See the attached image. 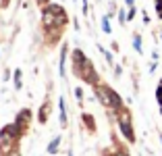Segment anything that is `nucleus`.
Returning <instances> with one entry per match:
<instances>
[{"label": "nucleus", "mask_w": 162, "mask_h": 156, "mask_svg": "<svg viewBox=\"0 0 162 156\" xmlns=\"http://www.w3.org/2000/svg\"><path fill=\"white\" fill-rule=\"evenodd\" d=\"M31 123V110L23 108L17 115L15 123L6 125L0 131V156H21V137L27 133Z\"/></svg>", "instance_id": "f257e3e1"}, {"label": "nucleus", "mask_w": 162, "mask_h": 156, "mask_svg": "<svg viewBox=\"0 0 162 156\" xmlns=\"http://www.w3.org/2000/svg\"><path fill=\"white\" fill-rule=\"evenodd\" d=\"M67 23H69V17H67L65 11H62V6L50 4V6L44 8L42 27H44V36H46L48 44H56L60 40V33L67 27Z\"/></svg>", "instance_id": "f03ea898"}, {"label": "nucleus", "mask_w": 162, "mask_h": 156, "mask_svg": "<svg viewBox=\"0 0 162 156\" xmlns=\"http://www.w3.org/2000/svg\"><path fill=\"white\" fill-rule=\"evenodd\" d=\"M71 67H73V73L79 77L81 81H85L89 85H98V83H100L98 73H96V69L92 65V60H89L79 48L73 50V54H71Z\"/></svg>", "instance_id": "7ed1b4c3"}, {"label": "nucleus", "mask_w": 162, "mask_h": 156, "mask_svg": "<svg viewBox=\"0 0 162 156\" xmlns=\"http://www.w3.org/2000/svg\"><path fill=\"white\" fill-rule=\"evenodd\" d=\"M94 92H96L98 100H100L106 108H110V110H114V112L123 108V100H121V96L110 88V85H106V83H98V85H94Z\"/></svg>", "instance_id": "20e7f679"}, {"label": "nucleus", "mask_w": 162, "mask_h": 156, "mask_svg": "<svg viewBox=\"0 0 162 156\" xmlns=\"http://www.w3.org/2000/svg\"><path fill=\"white\" fill-rule=\"evenodd\" d=\"M116 115V121H119V127H121V133L127 137L129 142H135V133H133V123H131V112L127 108H121L114 112Z\"/></svg>", "instance_id": "39448f33"}, {"label": "nucleus", "mask_w": 162, "mask_h": 156, "mask_svg": "<svg viewBox=\"0 0 162 156\" xmlns=\"http://www.w3.org/2000/svg\"><path fill=\"white\" fill-rule=\"evenodd\" d=\"M100 156H129V152H127V148H125V146H121L119 142L114 140V146H112V148L102 150Z\"/></svg>", "instance_id": "423d86ee"}, {"label": "nucleus", "mask_w": 162, "mask_h": 156, "mask_svg": "<svg viewBox=\"0 0 162 156\" xmlns=\"http://www.w3.org/2000/svg\"><path fill=\"white\" fill-rule=\"evenodd\" d=\"M50 110H52V104H50V98H46V102L42 104V108H40V115H38L40 123H46V121H48V117H50Z\"/></svg>", "instance_id": "0eeeda50"}, {"label": "nucleus", "mask_w": 162, "mask_h": 156, "mask_svg": "<svg viewBox=\"0 0 162 156\" xmlns=\"http://www.w3.org/2000/svg\"><path fill=\"white\" fill-rule=\"evenodd\" d=\"M81 119H83L85 127L89 129V133H94V131H96V123H94V117H92V115H87V112H83V115H81Z\"/></svg>", "instance_id": "6e6552de"}, {"label": "nucleus", "mask_w": 162, "mask_h": 156, "mask_svg": "<svg viewBox=\"0 0 162 156\" xmlns=\"http://www.w3.org/2000/svg\"><path fill=\"white\" fill-rule=\"evenodd\" d=\"M58 106H60V125L67 127V106H65V98L58 100Z\"/></svg>", "instance_id": "1a4fd4ad"}, {"label": "nucleus", "mask_w": 162, "mask_h": 156, "mask_svg": "<svg viewBox=\"0 0 162 156\" xmlns=\"http://www.w3.org/2000/svg\"><path fill=\"white\" fill-rule=\"evenodd\" d=\"M58 146H60V137H54V140L50 142V146H48V154H56Z\"/></svg>", "instance_id": "9d476101"}, {"label": "nucleus", "mask_w": 162, "mask_h": 156, "mask_svg": "<svg viewBox=\"0 0 162 156\" xmlns=\"http://www.w3.org/2000/svg\"><path fill=\"white\" fill-rule=\"evenodd\" d=\"M65 63H67V46H62V54H60V75L65 77Z\"/></svg>", "instance_id": "9b49d317"}, {"label": "nucleus", "mask_w": 162, "mask_h": 156, "mask_svg": "<svg viewBox=\"0 0 162 156\" xmlns=\"http://www.w3.org/2000/svg\"><path fill=\"white\" fill-rule=\"evenodd\" d=\"M21 77H23V75H21V69H17V71H15V88H17V90H21V81H23Z\"/></svg>", "instance_id": "f8f14e48"}, {"label": "nucleus", "mask_w": 162, "mask_h": 156, "mask_svg": "<svg viewBox=\"0 0 162 156\" xmlns=\"http://www.w3.org/2000/svg\"><path fill=\"white\" fill-rule=\"evenodd\" d=\"M133 46H135V50H137V52H141V40H139V36H135V40H133Z\"/></svg>", "instance_id": "ddd939ff"}, {"label": "nucleus", "mask_w": 162, "mask_h": 156, "mask_svg": "<svg viewBox=\"0 0 162 156\" xmlns=\"http://www.w3.org/2000/svg\"><path fill=\"white\" fill-rule=\"evenodd\" d=\"M102 29H104L106 33H110V25H108V19H104V21H102Z\"/></svg>", "instance_id": "4468645a"}, {"label": "nucleus", "mask_w": 162, "mask_h": 156, "mask_svg": "<svg viewBox=\"0 0 162 156\" xmlns=\"http://www.w3.org/2000/svg\"><path fill=\"white\" fill-rule=\"evenodd\" d=\"M75 96H77V100H81V98H83V92L77 88V90H75Z\"/></svg>", "instance_id": "2eb2a0df"}, {"label": "nucleus", "mask_w": 162, "mask_h": 156, "mask_svg": "<svg viewBox=\"0 0 162 156\" xmlns=\"http://www.w3.org/2000/svg\"><path fill=\"white\" fill-rule=\"evenodd\" d=\"M127 2H129V4H133V0H127Z\"/></svg>", "instance_id": "dca6fc26"}]
</instances>
